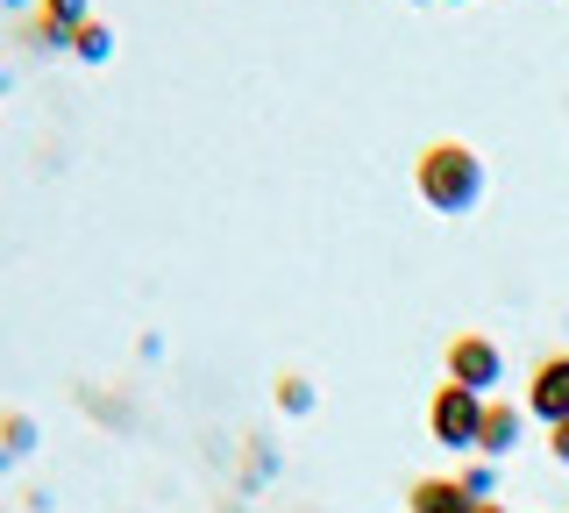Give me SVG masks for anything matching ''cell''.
Masks as SVG:
<instances>
[{
    "mask_svg": "<svg viewBox=\"0 0 569 513\" xmlns=\"http://www.w3.org/2000/svg\"><path fill=\"white\" fill-rule=\"evenodd\" d=\"M93 22V0H36V43L71 50V29Z\"/></svg>",
    "mask_w": 569,
    "mask_h": 513,
    "instance_id": "8992f818",
    "label": "cell"
},
{
    "mask_svg": "<svg viewBox=\"0 0 569 513\" xmlns=\"http://www.w3.org/2000/svg\"><path fill=\"white\" fill-rule=\"evenodd\" d=\"M413 193L435 215H470L485 200V157L470 144H427L413 157Z\"/></svg>",
    "mask_w": 569,
    "mask_h": 513,
    "instance_id": "6da1fadb",
    "label": "cell"
},
{
    "mask_svg": "<svg viewBox=\"0 0 569 513\" xmlns=\"http://www.w3.org/2000/svg\"><path fill=\"white\" fill-rule=\"evenodd\" d=\"M71 58H79V65H107V58H114V29H107V22L71 29Z\"/></svg>",
    "mask_w": 569,
    "mask_h": 513,
    "instance_id": "ba28073f",
    "label": "cell"
},
{
    "mask_svg": "<svg viewBox=\"0 0 569 513\" xmlns=\"http://www.w3.org/2000/svg\"><path fill=\"white\" fill-rule=\"evenodd\" d=\"M29 450H36V421L0 414V464H14V456H29Z\"/></svg>",
    "mask_w": 569,
    "mask_h": 513,
    "instance_id": "9c48e42d",
    "label": "cell"
},
{
    "mask_svg": "<svg viewBox=\"0 0 569 513\" xmlns=\"http://www.w3.org/2000/svg\"><path fill=\"white\" fill-rule=\"evenodd\" d=\"M520 435H527V406H512V399H485L477 456H485V464H498V456H512V450H520Z\"/></svg>",
    "mask_w": 569,
    "mask_h": 513,
    "instance_id": "5b68a950",
    "label": "cell"
},
{
    "mask_svg": "<svg viewBox=\"0 0 569 513\" xmlns=\"http://www.w3.org/2000/svg\"><path fill=\"white\" fill-rule=\"evenodd\" d=\"M441 364H449V385H470V393H485V399L498 393V378H506V349H498L491 335H477V328L449 335Z\"/></svg>",
    "mask_w": 569,
    "mask_h": 513,
    "instance_id": "3957f363",
    "label": "cell"
},
{
    "mask_svg": "<svg viewBox=\"0 0 569 513\" xmlns=\"http://www.w3.org/2000/svg\"><path fill=\"white\" fill-rule=\"evenodd\" d=\"M477 428H485V393H470V385H435V399H427V435L441 442V450H477Z\"/></svg>",
    "mask_w": 569,
    "mask_h": 513,
    "instance_id": "7a4b0ae2",
    "label": "cell"
},
{
    "mask_svg": "<svg viewBox=\"0 0 569 513\" xmlns=\"http://www.w3.org/2000/svg\"><path fill=\"white\" fill-rule=\"evenodd\" d=\"M0 8H36V0H0Z\"/></svg>",
    "mask_w": 569,
    "mask_h": 513,
    "instance_id": "5bb4252c",
    "label": "cell"
},
{
    "mask_svg": "<svg viewBox=\"0 0 569 513\" xmlns=\"http://www.w3.org/2000/svg\"><path fill=\"white\" fill-rule=\"evenodd\" d=\"M456 485H462V492H470V500H477V506H485V500H498V464H485V456H470V464H462V471H456Z\"/></svg>",
    "mask_w": 569,
    "mask_h": 513,
    "instance_id": "30bf717a",
    "label": "cell"
},
{
    "mask_svg": "<svg viewBox=\"0 0 569 513\" xmlns=\"http://www.w3.org/2000/svg\"><path fill=\"white\" fill-rule=\"evenodd\" d=\"M548 456L569 471V421H556V428H548Z\"/></svg>",
    "mask_w": 569,
    "mask_h": 513,
    "instance_id": "7c38bea8",
    "label": "cell"
},
{
    "mask_svg": "<svg viewBox=\"0 0 569 513\" xmlns=\"http://www.w3.org/2000/svg\"><path fill=\"white\" fill-rule=\"evenodd\" d=\"M278 406H284V414H313V385L299 378V371H284V378H278Z\"/></svg>",
    "mask_w": 569,
    "mask_h": 513,
    "instance_id": "8fae6325",
    "label": "cell"
},
{
    "mask_svg": "<svg viewBox=\"0 0 569 513\" xmlns=\"http://www.w3.org/2000/svg\"><path fill=\"white\" fill-rule=\"evenodd\" d=\"M527 421H541V428H556V421H569V349H548L541 364L527 371Z\"/></svg>",
    "mask_w": 569,
    "mask_h": 513,
    "instance_id": "277c9868",
    "label": "cell"
},
{
    "mask_svg": "<svg viewBox=\"0 0 569 513\" xmlns=\"http://www.w3.org/2000/svg\"><path fill=\"white\" fill-rule=\"evenodd\" d=\"M477 500L456 485V477H413V492H406V513H470Z\"/></svg>",
    "mask_w": 569,
    "mask_h": 513,
    "instance_id": "52a82bcc",
    "label": "cell"
},
{
    "mask_svg": "<svg viewBox=\"0 0 569 513\" xmlns=\"http://www.w3.org/2000/svg\"><path fill=\"white\" fill-rule=\"evenodd\" d=\"M470 513H512V506H498V500H485V506H470Z\"/></svg>",
    "mask_w": 569,
    "mask_h": 513,
    "instance_id": "4fadbf2b",
    "label": "cell"
}]
</instances>
